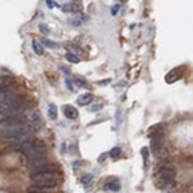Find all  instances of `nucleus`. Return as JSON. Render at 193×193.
<instances>
[{
  "label": "nucleus",
  "instance_id": "nucleus-5",
  "mask_svg": "<svg viewBox=\"0 0 193 193\" xmlns=\"http://www.w3.org/2000/svg\"><path fill=\"white\" fill-rule=\"evenodd\" d=\"M62 11L65 13H80L82 11V3L79 0H74V2H71L68 5H62Z\"/></svg>",
  "mask_w": 193,
  "mask_h": 193
},
{
  "label": "nucleus",
  "instance_id": "nucleus-20",
  "mask_svg": "<svg viewBox=\"0 0 193 193\" xmlns=\"http://www.w3.org/2000/svg\"><path fill=\"white\" fill-rule=\"evenodd\" d=\"M100 108H102V105H100V104H97V105H94V107L91 108V110H93V111H97V110H100Z\"/></svg>",
  "mask_w": 193,
  "mask_h": 193
},
{
  "label": "nucleus",
  "instance_id": "nucleus-10",
  "mask_svg": "<svg viewBox=\"0 0 193 193\" xmlns=\"http://www.w3.org/2000/svg\"><path fill=\"white\" fill-rule=\"evenodd\" d=\"M33 48H34L36 54H39V56H42V54H43V48L40 47V43H39L37 40H34V42H33Z\"/></svg>",
  "mask_w": 193,
  "mask_h": 193
},
{
  "label": "nucleus",
  "instance_id": "nucleus-21",
  "mask_svg": "<svg viewBox=\"0 0 193 193\" xmlns=\"http://www.w3.org/2000/svg\"><path fill=\"white\" fill-rule=\"evenodd\" d=\"M45 43H47L48 47H51V48H53V47H56V43H53V42H50V40H45Z\"/></svg>",
  "mask_w": 193,
  "mask_h": 193
},
{
  "label": "nucleus",
  "instance_id": "nucleus-6",
  "mask_svg": "<svg viewBox=\"0 0 193 193\" xmlns=\"http://www.w3.org/2000/svg\"><path fill=\"white\" fill-rule=\"evenodd\" d=\"M182 73H184V68L181 67V68H174V70H171L167 76H165V82L167 84H173L176 79H179L181 76H182Z\"/></svg>",
  "mask_w": 193,
  "mask_h": 193
},
{
  "label": "nucleus",
  "instance_id": "nucleus-8",
  "mask_svg": "<svg viewBox=\"0 0 193 193\" xmlns=\"http://www.w3.org/2000/svg\"><path fill=\"white\" fill-rule=\"evenodd\" d=\"M91 100H93V94H91V93H85V94L79 96L77 104L79 105H88V104H91Z\"/></svg>",
  "mask_w": 193,
  "mask_h": 193
},
{
  "label": "nucleus",
  "instance_id": "nucleus-19",
  "mask_svg": "<svg viewBox=\"0 0 193 193\" xmlns=\"http://www.w3.org/2000/svg\"><path fill=\"white\" fill-rule=\"evenodd\" d=\"M141 151H142V158H144V161H147V158H148V150H147V148H142Z\"/></svg>",
  "mask_w": 193,
  "mask_h": 193
},
{
  "label": "nucleus",
  "instance_id": "nucleus-1",
  "mask_svg": "<svg viewBox=\"0 0 193 193\" xmlns=\"http://www.w3.org/2000/svg\"><path fill=\"white\" fill-rule=\"evenodd\" d=\"M31 179L34 181V184L37 187H40L42 190L43 189H53L57 186L59 182V174L51 170V171H42V173H36L31 176Z\"/></svg>",
  "mask_w": 193,
  "mask_h": 193
},
{
  "label": "nucleus",
  "instance_id": "nucleus-3",
  "mask_svg": "<svg viewBox=\"0 0 193 193\" xmlns=\"http://www.w3.org/2000/svg\"><path fill=\"white\" fill-rule=\"evenodd\" d=\"M173 179H174L173 167H170V165H162V167H159V170H158V181L161 182V186H167V184H170Z\"/></svg>",
  "mask_w": 193,
  "mask_h": 193
},
{
  "label": "nucleus",
  "instance_id": "nucleus-16",
  "mask_svg": "<svg viewBox=\"0 0 193 193\" xmlns=\"http://www.w3.org/2000/svg\"><path fill=\"white\" fill-rule=\"evenodd\" d=\"M67 59H68L71 63H77V62H79V57H76L74 54H71V53H68V54H67Z\"/></svg>",
  "mask_w": 193,
  "mask_h": 193
},
{
  "label": "nucleus",
  "instance_id": "nucleus-17",
  "mask_svg": "<svg viewBox=\"0 0 193 193\" xmlns=\"http://www.w3.org/2000/svg\"><path fill=\"white\" fill-rule=\"evenodd\" d=\"M28 193H43V190H42L40 187L36 186V187H31V189L28 190Z\"/></svg>",
  "mask_w": 193,
  "mask_h": 193
},
{
  "label": "nucleus",
  "instance_id": "nucleus-12",
  "mask_svg": "<svg viewBox=\"0 0 193 193\" xmlns=\"http://www.w3.org/2000/svg\"><path fill=\"white\" fill-rule=\"evenodd\" d=\"M108 189H110V190H113V192H117L119 189H121V184H119V181L116 179V181H113V182H110V184H108Z\"/></svg>",
  "mask_w": 193,
  "mask_h": 193
},
{
  "label": "nucleus",
  "instance_id": "nucleus-22",
  "mask_svg": "<svg viewBox=\"0 0 193 193\" xmlns=\"http://www.w3.org/2000/svg\"><path fill=\"white\" fill-rule=\"evenodd\" d=\"M107 156H108V154H107V153H104V154H102V156H100V158H99V162H102V161H104V159L107 158Z\"/></svg>",
  "mask_w": 193,
  "mask_h": 193
},
{
  "label": "nucleus",
  "instance_id": "nucleus-18",
  "mask_svg": "<svg viewBox=\"0 0 193 193\" xmlns=\"http://www.w3.org/2000/svg\"><path fill=\"white\" fill-rule=\"evenodd\" d=\"M119 8H121V6H119V5H114V6L111 8V14H113V16H116V14L119 13Z\"/></svg>",
  "mask_w": 193,
  "mask_h": 193
},
{
  "label": "nucleus",
  "instance_id": "nucleus-15",
  "mask_svg": "<svg viewBox=\"0 0 193 193\" xmlns=\"http://www.w3.org/2000/svg\"><path fill=\"white\" fill-rule=\"evenodd\" d=\"M119 154H121V148H119V147H114V148L110 151V156H111V158H117Z\"/></svg>",
  "mask_w": 193,
  "mask_h": 193
},
{
  "label": "nucleus",
  "instance_id": "nucleus-13",
  "mask_svg": "<svg viewBox=\"0 0 193 193\" xmlns=\"http://www.w3.org/2000/svg\"><path fill=\"white\" fill-rule=\"evenodd\" d=\"M90 182H93V174H84V176H82V184H84V186H88Z\"/></svg>",
  "mask_w": 193,
  "mask_h": 193
},
{
  "label": "nucleus",
  "instance_id": "nucleus-9",
  "mask_svg": "<svg viewBox=\"0 0 193 193\" xmlns=\"http://www.w3.org/2000/svg\"><path fill=\"white\" fill-rule=\"evenodd\" d=\"M13 82H14V79H13L11 76H0V84L13 87Z\"/></svg>",
  "mask_w": 193,
  "mask_h": 193
},
{
  "label": "nucleus",
  "instance_id": "nucleus-11",
  "mask_svg": "<svg viewBox=\"0 0 193 193\" xmlns=\"http://www.w3.org/2000/svg\"><path fill=\"white\" fill-rule=\"evenodd\" d=\"M48 116H50L51 119H56V117H57V108H56V105H50V108H48Z\"/></svg>",
  "mask_w": 193,
  "mask_h": 193
},
{
  "label": "nucleus",
  "instance_id": "nucleus-14",
  "mask_svg": "<svg viewBox=\"0 0 193 193\" xmlns=\"http://www.w3.org/2000/svg\"><path fill=\"white\" fill-rule=\"evenodd\" d=\"M10 91H13L10 85H3V84H0V94H3V93H10Z\"/></svg>",
  "mask_w": 193,
  "mask_h": 193
},
{
  "label": "nucleus",
  "instance_id": "nucleus-7",
  "mask_svg": "<svg viewBox=\"0 0 193 193\" xmlns=\"http://www.w3.org/2000/svg\"><path fill=\"white\" fill-rule=\"evenodd\" d=\"M63 114H65L68 119H76L79 116L76 107H73V105H65L63 107Z\"/></svg>",
  "mask_w": 193,
  "mask_h": 193
},
{
  "label": "nucleus",
  "instance_id": "nucleus-4",
  "mask_svg": "<svg viewBox=\"0 0 193 193\" xmlns=\"http://www.w3.org/2000/svg\"><path fill=\"white\" fill-rule=\"evenodd\" d=\"M26 122L30 124V128H33V130H39V128L42 127V117H40L39 111L31 110L28 117H26Z\"/></svg>",
  "mask_w": 193,
  "mask_h": 193
},
{
  "label": "nucleus",
  "instance_id": "nucleus-2",
  "mask_svg": "<svg viewBox=\"0 0 193 193\" xmlns=\"http://www.w3.org/2000/svg\"><path fill=\"white\" fill-rule=\"evenodd\" d=\"M54 167L48 162L47 156L42 154V156H36V158L28 159V171H30V176L36 173H42V171H51Z\"/></svg>",
  "mask_w": 193,
  "mask_h": 193
}]
</instances>
